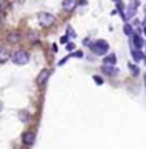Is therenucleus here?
Masks as SVG:
<instances>
[{"mask_svg": "<svg viewBox=\"0 0 146 149\" xmlns=\"http://www.w3.org/2000/svg\"><path fill=\"white\" fill-rule=\"evenodd\" d=\"M90 47H92V50L95 52V55H97V56L106 55V53H108V50H109V45H108V42H106V40H103V39H100V40L95 42L93 45H90Z\"/></svg>", "mask_w": 146, "mask_h": 149, "instance_id": "1", "label": "nucleus"}, {"mask_svg": "<svg viewBox=\"0 0 146 149\" xmlns=\"http://www.w3.org/2000/svg\"><path fill=\"white\" fill-rule=\"evenodd\" d=\"M12 60L16 65H26L29 62V53L26 50H17L12 55Z\"/></svg>", "mask_w": 146, "mask_h": 149, "instance_id": "2", "label": "nucleus"}, {"mask_svg": "<svg viewBox=\"0 0 146 149\" xmlns=\"http://www.w3.org/2000/svg\"><path fill=\"white\" fill-rule=\"evenodd\" d=\"M39 23L43 26V27H49L55 23V16L52 13H47V12H42L39 13Z\"/></svg>", "mask_w": 146, "mask_h": 149, "instance_id": "3", "label": "nucleus"}, {"mask_svg": "<svg viewBox=\"0 0 146 149\" xmlns=\"http://www.w3.org/2000/svg\"><path fill=\"white\" fill-rule=\"evenodd\" d=\"M138 4H139V1H138V0H133V1L128 6V12H125V15L122 16V19L129 20L130 17H133V15L136 13V7H138Z\"/></svg>", "mask_w": 146, "mask_h": 149, "instance_id": "4", "label": "nucleus"}, {"mask_svg": "<svg viewBox=\"0 0 146 149\" xmlns=\"http://www.w3.org/2000/svg\"><path fill=\"white\" fill-rule=\"evenodd\" d=\"M49 76H50V72H49L47 69H43V70L39 73V76H37V79H36L37 85H43V83L49 79Z\"/></svg>", "mask_w": 146, "mask_h": 149, "instance_id": "5", "label": "nucleus"}, {"mask_svg": "<svg viewBox=\"0 0 146 149\" xmlns=\"http://www.w3.org/2000/svg\"><path fill=\"white\" fill-rule=\"evenodd\" d=\"M102 70L106 74H109V76H116V74L119 73V69L116 66H109V65H103L102 66Z\"/></svg>", "mask_w": 146, "mask_h": 149, "instance_id": "6", "label": "nucleus"}, {"mask_svg": "<svg viewBox=\"0 0 146 149\" xmlns=\"http://www.w3.org/2000/svg\"><path fill=\"white\" fill-rule=\"evenodd\" d=\"M22 139H23V143L24 145H32L35 142V133L33 132H24L23 136H22Z\"/></svg>", "mask_w": 146, "mask_h": 149, "instance_id": "7", "label": "nucleus"}, {"mask_svg": "<svg viewBox=\"0 0 146 149\" xmlns=\"http://www.w3.org/2000/svg\"><path fill=\"white\" fill-rule=\"evenodd\" d=\"M77 6V0H63V9L66 12H72Z\"/></svg>", "mask_w": 146, "mask_h": 149, "instance_id": "8", "label": "nucleus"}, {"mask_svg": "<svg viewBox=\"0 0 146 149\" xmlns=\"http://www.w3.org/2000/svg\"><path fill=\"white\" fill-rule=\"evenodd\" d=\"M9 59V50L0 45V62H6Z\"/></svg>", "mask_w": 146, "mask_h": 149, "instance_id": "9", "label": "nucleus"}, {"mask_svg": "<svg viewBox=\"0 0 146 149\" xmlns=\"http://www.w3.org/2000/svg\"><path fill=\"white\" fill-rule=\"evenodd\" d=\"M115 63H116V56L113 55H109L106 56L105 59H103V65H109V66H115Z\"/></svg>", "mask_w": 146, "mask_h": 149, "instance_id": "10", "label": "nucleus"}, {"mask_svg": "<svg viewBox=\"0 0 146 149\" xmlns=\"http://www.w3.org/2000/svg\"><path fill=\"white\" fill-rule=\"evenodd\" d=\"M132 56H133V59H135V62H139V60H142V59H145V55L138 49V50H133L132 52Z\"/></svg>", "mask_w": 146, "mask_h": 149, "instance_id": "11", "label": "nucleus"}, {"mask_svg": "<svg viewBox=\"0 0 146 149\" xmlns=\"http://www.w3.org/2000/svg\"><path fill=\"white\" fill-rule=\"evenodd\" d=\"M7 40H9L10 43H17L19 40H20V35H19V33H10V35L7 36Z\"/></svg>", "mask_w": 146, "mask_h": 149, "instance_id": "12", "label": "nucleus"}, {"mask_svg": "<svg viewBox=\"0 0 146 149\" xmlns=\"http://www.w3.org/2000/svg\"><path fill=\"white\" fill-rule=\"evenodd\" d=\"M133 45H135L138 49H140V47L143 46V42H142V39L138 36V35H133Z\"/></svg>", "mask_w": 146, "mask_h": 149, "instance_id": "13", "label": "nucleus"}, {"mask_svg": "<svg viewBox=\"0 0 146 149\" xmlns=\"http://www.w3.org/2000/svg\"><path fill=\"white\" fill-rule=\"evenodd\" d=\"M19 118H20V120L22 122H27V119H29V113L26 111H22L19 113Z\"/></svg>", "mask_w": 146, "mask_h": 149, "instance_id": "14", "label": "nucleus"}, {"mask_svg": "<svg viewBox=\"0 0 146 149\" xmlns=\"http://www.w3.org/2000/svg\"><path fill=\"white\" fill-rule=\"evenodd\" d=\"M129 69L132 70V74H133V76H138V74H139V68H138V66L129 63Z\"/></svg>", "mask_w": 146, "mask_h": 149, "instance_id": "15", "label": "nucleus"}, {"mask_svg": "<svg viewBox=\"0 0 146 149\" xmlns=\"http://www.w3.org/2000/svg\"><path fill=\"white\" fill-rule=\"evenodd\" d=\"M123 32H125V35L130 36V35H132V26H130V24H125V26H123Z\"/></svg>", "mask_w": 146, "mask_h": 149, "instance_id": "16", "label": "nucleus"}, {"mask_svg": "<svg viewBox=\"0 0 146 149\" xmlns=\"http://www.w3.org/2000/svg\"><path fill=\"white\" fill-rule=\"evenodd\" d=\"M93 80L96 82V85H102V83H103V79L99 77V76H93Z\"/></svg>", "mask_w": 146, "mask_h": 149, "instance_id": "17", "label": "nucleus"}, {"mask_svg": "<svg viewBox=\"0 0 146 149\" xmlns=\"http://www.w3.org/2000/svg\"><path fill=\"white\" fill-rule=\"evenodd\" d=\"M67 33H69V36H70V37H74V36H76V35H74V32H73V29L70 27V26L67 27Z\"/></svg>", "mask_w": 146, "mask_h": 149, "instance_id": "18", "label": "nucleus"}, {"mask_svg": "<svg viewBox=\"0 0 146 149\" xmlns=\"http://www.w3.org/2000/svg\"><path fill=\"white\" fill-rule=\"evenodd\" d=\"M66 49H67V50H73V49H74V45H73V43H69V45L66 46Z\"/></svg>", "mask_w": 146, "mask_h": 149, "instance_id": "19", "label": "nucleus"}, {"mask_svg": "<svg viewBox=\"0 0 146 149\" xmlns=\"http://www.w3.org/2000/svg\"><path fill=\"white\" fill-rule=\"evenodd\" d=\"M60 43H67V36H63L60 39Z\"/></svg>", "mask_w": 146, "mask_h": 149, "instance_id": "20", "label": "nucleus"}, {"mask_svg": "<svg viewBox=\"0 0 146 149\" xmlns=\"http://www.w3.org/2000/svg\"><path fill=\"white\" fill-rule=\"evenodd\" d=\"M52 50H53V52H57V46H56V45H53V46H52Z\"/></svg>", "mask_w": 146, "mask_h": 149, "instance_id": "21", "label": "nucleus"}, {"mask_svg": "<svg viewBox=\"0 0 146 149\" xmlns=\"http://www.w3.org/2000/svg\"><path fill=\"white\" fill-rule=\"evenodd\" d=\"M1 109H3V103L0 102V111H1Z\"/></svg>", "mask_w": 146, "mask_h": 149, "instance_id": "22", "label": "nucleus"}, {"mask_svg": "<svg viewBox=\"0 0 146 149\" xmlns=\"http://www.w3.org/2000/svg\"><path fill=\"white\" fill-rule=\"evenodd\" d=\"M113 1H116V3H119V1H120V0H113Z\"/></svg>", "mask_w": 146, "mask_h": 149, "instance_id": "23", "label": "nucleus"}, {"mask_svg": "<svg viewBox=\"0 0 146 149\" xmlns=\"http://www.w3.org/2000/svg\"><path fill=\"white\" fill-rule=\"evenodd\" d=\"M143 32H145V35H146V26H145V29H143Z\"/></svg>", "mask_w": 146, "mask_h": 149, "instance_id": "24", "label": "nucleus"}, {"mask_svg": "<svg viewBox=\"0 0 146 149\" xmlns=\"http://www.w3.org/2000/svg\"><path fill=\"white\" fill-rule=\"evenodd\" d=\"M145 85H146V76H145Z\"/></svg>", "mask_w": 146, "mask_h": 149, "instance_id": "25", "label": "nucleus"}]
</instances>
